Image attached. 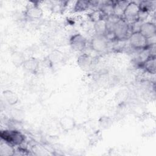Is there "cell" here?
Listing matches in <instances>:
<instances>
[{
    "mask_svg": "<svg viewBox=\"0 0 156 156\" xmlns=\"http://www.w3.org/2000/svg\"><path fill=\"white\" fill-rule=\"evenodd\" d=\"M15 149L13 146L1 140L0 144V155L1 156H10L15 154Z\"/></svg>",
    "mask_w": 156,
    "mask_h": 156,
    "instance_id": "cell-14",
    "label": "cell"
},
{
    "mask_svg": "<svg viewBox=\"0 0 156 156\" xmlns=\"http://www.w3.org/2000/svg\"><path fill=\"white\" fill-rule=\"evenodd\" d=\"M77 64L82 69L88 68L91 64V58L87 54L80 55L78 57Z\"/></svg>",
    "mask_w": 156,
    "mask_h": 156,
    "instance_id": "cell-15",
    "label": "cell"
},
{
    "mask_svg": "<svg viewBox=\"0 0 156 156\" xmlns=\"http://www.w3.org/2000/svg\"><path fill=\"white\" fill-rule=\"evenodd\" d=\"M59 124L63 131L69 132L76 127V122L73 117L64 116L59 119Z\"/></svg>",
    "mask_w": 156,
    "mask_h": 156,
    "instance_id": "cell-9",
    "label": "cell"
},
{
    "mask_svg": "<svg viewBox=\"0 0 156 156\" xmlns=\"http://www.w3.org/2000/svg\"><path fill=\"white\" fill-rule=\"evenodd\" d=\"M129 41L131 47L135 49L144 50L149 46L147 38L139 31L131 33L129 36Z\"/></svg>",
    "mask_w": 156,
    "mask_h": 156,
    "instance_id": "cell-3",
    "label": "cell"
},
{
    "mask_svg": "<svg viewBox=\"0 0 156 156\" xmlns=\"http://www.w3.org/2000/svg\"><path fill=\"white\" fill-rule=\"evenodd\" d=\"M89 19L93 22L94 23L98 22L100 20L105 19V16L103 13V12L99 9L98 10H95L88 14Z\"/></svg>",
    "mask_w": 156,
    "mask_h": 156,
    "instance_id": "cell-17",
    "label": "cell"
},
{
    "mask_svg": "<svg viewBox=\"0 0 156 156\" xmlns=\"http://www.w3.org/2000/svg\"><path fill=\"white\" fill-rule=\"evenodd\" d=\"M91 48L96 52H102L108 48V41L105 35H97L93 36L90 41Z\"/></svg>",
    "mask_w": 156,
    "mask_h": 156,
    "instance_id": "cell-5",
    "label": "cell"
},
{
    "mask_svg": "<svg viewBox=\"0 0 156 156\" xmlns=\"http://www.w3.org/2000/svg\"><path fill=\"white\" fill-rule=\"evenodd\" d=\"M69 44L74 51H82L86 47L87 40L82 35L76 34L70 38Z\"/></svg>",
    "mask_w": 156,
    "mask_h": 156,
    "instance_id": "cell-6",
    "label": "cell"
},
{
    "mask_svg": "<svg viewBox=\"0 0 156 156\" xmlns=\"http://www.w3.org/2000/svg\"><path fill=\"white\" fill-rule=\"evenodd\" d=\"M112 31L116 39H124L130 31V24L124 19L121 18L114 24Z\"/></svg>",
    "mask_w": 156,
    "mask_h": 156,
    "instance_id": "cell-2",
    "label": "cell"
},
{
    "mask_svg": "<svg viewBox=\"0 0 156 156\" xmlns=\"http://www.w3.org/2000/svg\"><path fill=\"white\" fill-rule=\"evenodd\" d=\"M140 32L147 39L155 36L156 26L155 24L152 22L142 23L139 29Z\"/></svg>",
    "mask_w": 156,
    "mask_h": 156,
    "instance_id": "cell-8",
    "label": "cell"
},
{
    "mask_svg": "<svg viewBox=\"0 0 156 156\" xmlns=\"http://www.w3.org/2000/svg\"><path fill=\"white\" fill-rule=\"evenodd\" d=\"M13 63L16 66H21L25 61V58L22 53L20 52H15L12 55Z\"/></svg>",
    "mask_w": 156,
    "mask_h": 156,
    "instance_id": "cell-18",
    "label": "cell"
},
{
    "mask_svg": "<svg viewBox=\"0 0 156 156\" xmlns=\"http://www.w3.org/2000/svg\"><path fill=\"white\" fill-rule=\"evenodd\" d=\"M94 29L96 34L101 35H105L108 31V26L106 19L100 20L94 23Z\"/></svg>",
    "mask_w": 156,
    "mask_h": 156,
    "instance_id": "cell-13",
    "label": "cell"
},
{
    "mask_svg": "<svg viewBox=\"0 0 156 156\" xmlns=\"http://www.w3.org/2000/svg\"><path fill=\"white\" fill-rule=\"evenodd\" d=\"M1 140L15 146L21 145L25 140L24 136L16 130H4L0 133Z\"/></svg>",
    "mask_w": 156,
    "mask_h": 156,
    "instance_id": "cell-1",
    "label": "cell"
},
{
    "mask_svg": "<svg viewBox=\"0 0 156 156\" xmlns=\"http://www.w3.org/2000/svg\"><path fill=\"white\" fill-rule=\"evenodd\" d=\"M2 96L5 101L10 105L16 104L19 101L18 95L10 90H5L2 91Z\"/></svg>",
    "mask_w": 156,
    "mask_h": 156,
    "instance_id": "cell-12",
    "label": "cell"
},
{
    "mask_svg": "<svg viewBox=\"0 0 156 156\" xmlns=\"http://www.w3.org/2000/svg\"><path fill=\"white\" fill-rule=\"evenodd\" d=\"M24 15L30 20H38L43 16V12L42 9L38 4H34L26 8Z\"/></svg>",
    "mask_w": 156,
    "mask_h": 156,
    "instance_id": "cell-7",
    "label": "cell"
},
{
    "mask_svg": "<svg viewBox=\"0 0 156 156\" xmlns=\"http://www.w3.org/2000/svg\"><path fill=\"white\" fill-rule=\"evenodd\" d=\"M140 10V7L137 3L134 1L129 2L124 9L122 18L128 23L129 22L133 23L138 20Z\"/></svg>",
    "mask_w": 156,
    "mask_h": 156,
    "instance_id": "cell-4",
    "label": "cell"
},
{
    "mask_svg": "<svg viewBox=\"0 0 156 156\" xmlns=\"http://www.w3.org/2000/svg\"><path fill=\"white\" fill-rule=\"evenodd\" d=\"M22 66L26 71L35 74L39 68V62L37 58L30 57L25 60Z\"/></svg>",
    "mask_w": 156,
    "mask_h": 156,
    "instance_id": "cell-10",
    "label": "cell"
},
{
    "mask_svg": "<svg viewBox=\"0 0 156 156\" xmlns=\"http://www.w3.org/2000/svg\"><path fill=\"white\" fill-rule=\"evenodd\" d=\"M155 56H149L143 63H141L143 69L148 73L151 74H155Z\"/></svg>",
    "mask_w": 156,
    "mask_h": 156,
    "instance_id": "cell-11",
    "label": "cell"
},
{
    "mask_svg": "<svg viewBox=\"0 0 156 156\" xmlns=\"http://www.w3.org/2000/svg\"><path fill=\"white\" fill-rule=\"evenodd\" d=\"M90 5V1L85 0L77 1L74 4V10L76 12H83L87 10Z\"/></svg>",
    "mask_w": 156,
    "mask_h": 156,
    "instance_id": "cell-16",
    "label": "cell"
}]
</instances>
